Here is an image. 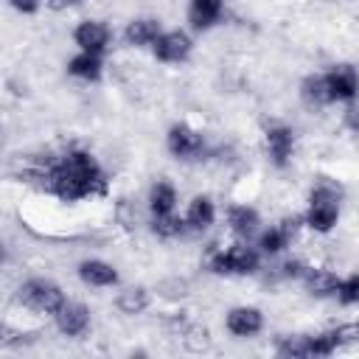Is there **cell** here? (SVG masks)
Instances as JSON below:
<instances>
[{
	"label": "cell",
	"instance_id": "cell-1",
	"mask_svg": "<svg viewBox=\"0 0 359 359\" xmlns=\"http://www.w3.org/2000/svg\"><path fill=\"white\" fill-rule=\"evenodd\" d=\"M20 182L34 185L59 202H84L95 196H107L109 177L101 168V163L79 146H70L53 160H45V165H28L20 171Z\"/></svg>",
	"mask_w": 359,
	"mask_h": 359
},
{
	"label": "cell",
	"instance_id": "cell-2",
	"mask_svg": "<svg viewBox=\"0 0 359 359\" xmlns=\"http://www.w3.org/2000/svg\"><path fill=\"white\" fill-rule=\"evenodd\" d=\"M342 185L331 177H320L314 188L309 191V208L303 213V222L314 233H331L339 222V205H342Z\"/></svg>",
	"mask_w": 359,
	"mask_h": 359
},
{
	"label": "cell",
	"instance_id": "cell-3",
	"mask_svg": "<svg viewBox=\"0 0 359 359\" xmlns=\"http://www.w3.org/2000/svg\"><path fill=\"white\" fill-rule=\"evenodd\" d=\"M17 300H20L25 309H31V311H36V314H50V317L67 303L62 286L53 283V280H48V278H28L25 283H20Z\"/></svg>",
	"mask_w": 359,
	"mask_h": 359
},
{
	"label": "cell",
	"instance_id": "cell-4",
	"mask_svg": "<svg viewBox=\"0 0 359 359\" xmlns=\"http://www.w3.org/2000/svg\"><path fill=\"white\" fill-rule=\"evenodd\" d=\"M213 275H252L258 272V250L247 244H230L227 250H216L208 261Z\"/></svg>",
	"mask_w": 359,
	"mask_h": 359
},
{
	"label": "cell",
	"instance_id": "cell-5",
	"mask_svg": "<svg viewBox=\"0 0 359 359\" xmlns=\"http://www.w3.org/2000/svg\"><path fill=\"white\" fill-rule=\"evenodd\" d=\"M331 104H351L359 95V70L353 65H337L323 73Z\"/></svg>",
	"mask_w": 359,
	"mask_h": 359
},
{
	"label": "cell",
	"instance_id": "cell-6",
	"mask_svg": "<svg viewBox=\"0 0 359 359\" xmlns=\"http://www.w3.org/2000/svg\"><path fill=\"white\" fill-rule=\"evenodd\" d=\"M165 149L174 160H196L205 151V137L191 123H174L165 135Z\"/></svg>",
	"mask_w": 359,
	"mask_h": 359
},
{
	"label": "cell",
	"instance_id": "cell-7",
	"mask_svg": "<svg viewBox=\"0 0 359 359\" xmlns=\"http://www.w3.org/2000/svg\"><path fill=\"white\" fill-rule=\"evenodd\" d=\"M303 224H306L303 216H283L278 224L266 227V230L258 236V252H264V255H278V252H283Z\"/></svg>",
	"mask_w": 359,
	"mask_h": 359
},
{
	"label": "cell",
	"instance_id": "cell-8",
	"mask_svg": "<svg viewBox=\"0 0 359 359\" xmlns=\"http://www.w3.org/2000/svg\"><path fill=\"white\" fill-rule=\"evenodd\" d=\"M191 50H194V42H191V36L185 34V31H163L157 39H154V45H151V53H154V59L157 62H163V65H180V62H185L188 56H191Z\"/></svg>",
	"mask_w": 359,
	"mask_h": 359
},
{
	"label": "cell",
	"instance_id": "cell-9",
	"mask_svg": "<svg viewBox=\"0 0 359 359\" xmlns=\"http://www.w3.org/2000/svg\"><path fill=\"white\" fill-rule=\"evenodd\" d=\"M109 39H112V31L107 22L101 20H81L76 28H73V42L79 50H87V53H95V56H104L107 48H109Z\"/></svg>",
	"mask_w": 359,
	"mask_h": 359
},
{
	"label": "cell",
	"instance_id": "cell-10",
	"mask_svg": "<svg viewBox=\"0 0 359 359\" xmlns=\"http://www.w3.org/2000/svg\"><path fill=\"white\" fill-rule=\"evenodd\" d=\"M264 143H266V154L275 168H286L292 163V154H294V129L292 126L272 123L264 132Z\"/></svg>",
	"mask_w": 359,
	"mask_h": 359
},
{
	"label": "cell",
	"instance_id": "cell-11",
	"mask_svg": "<svg viewBox=\"0 0 359 359\" xmlns=\"http://www.w3.org/2000/svg\"><path fill=\"white\" fill-rule=\"evenodd\" d=\"M224 328L238 339L255 337L264 331V311L255 306H233L224 317Z\"/></svg>",
	"mask_w": 359,
	"mask_h": 359
},
{
	"label": "cell",
	"instance_id": "cell-12",
	"mask_svg": "<svg viewBox=\"0 0 359 359\" xmlns=\"http://www.w3.org/2000/svg\"><path fill=\"white\" fill-rule=\"evenodd\" d=\"M53 320H56V328H59L65 337H81V334L90 328V309H87L84 303L67 300V303L53 314Z\"/></svg>",
	"mask_w": 359,
	"mask_h": 359
},
{
	"label": "cell",
	"instance_id": "cell-13",
	"mask_svg": "<svg viewBox=\"0 0 359 359\" xmlns=\"http://www.w3.org/2000/svg\"><path fill=\"white\" fill-rule=\"evenodd\" d=\"M224 0H188V22L194 31H210L222 22Z\"/></svg>",
	"mask_w": 359,
	"mask_h": 359
},
{
	"label": "cell",
	"instance_id": "cell-14",
	"mask_svg": "<svg viewBox=\"0 0 359 359\" xmlns=\"http://www.w3.org/2000/svg\"><path fill=\"white\" fill-rule=\"evenodd\" d=\"M160 34H163V28H160L157 17H135L123 28V39L132 48H151Z\"/></svg>",
	"mask_w": 359,
	"mask_h": 359
},
{
	"label": "cell",
	"instance_id": "cell-15",
	"mask_svg": "<svg viewBox=\"0 0 359 359\" xmlns=\"http://www.w3.org/2000/svg\"><path fill=\"white\" fill-rule=\"evenodd\" d=\"M76 272H79L81 283L95 286V289H109V286L118 283V269H115L112 264L101 261V258H87V261H81Z\"/></svg>",
	"mask_w": 359,
	"mask_h": 359
},
{
	"label": "cell",
	"instance_id": "cell-16",
	"mask_svg": "<svg viewBox=\"0 0 359 359\" xmlns=\"http://www.w3.org/2000/svg\"><path fill=\"white\" fill-rule=\"evenodd\" d=\"M227 227L230 233H236L238 238H252L261 227V216L252 205H230L227 208Z\"/></svg>",
	"mask_w": 359,
	"mask_h": 359
},
{
	"label": "cell",
	"instance_id": "cell-17",
	"mask_svg": "<svg viewBox=\"0 0 359 359\" xmlns=\"http://www.w3.org/2000/svg\"><path fill=\"white\" fill-rule=\"evenodd\" d=\"M339 275L331 272V269H314L309 266L306 275H303V286L311 297H337V289H339Z\"/></svg>",
	"mask_w": 359,
	"mask_h": 359
},
{
	"label": "cell",
	"instance_id": "cell-18",
	"mask_svg": "<svg viewBox=\"0 0 359 359\" xmlns=\"http://www.w3.org/2000/svg\"><path fill=\"white\" fill-rule=\"evenodd\" d=\"M213 222H216V205H213V199L205 196V194L194 196V199L188 202V208H185V224H188L191 230L202 233V230H208Z\"/></svg>",
	"mask_w": 359,
	"mask_h": 359
},
{
	"label": "cell",
	"instance_id": "cell-19",
	"mask_svg": "<svg viewBox=\"0 0 359 359\" xmlns=\"http://www.w3.org/2000/svg\"><path fill=\"white\" fill-rule=\"evenodd\" d=\"M151 306V292L146 286H126L123 292H118L115 297V309L126 317H137Z\"/></svg>",
	"mask_w": 359,
	"mask_h": 359
},
{
	"label": "cell",
	"instance_id": "cell-20",
	"mask_svg": "<svg viewBox=\"0 0 359 359\" xmlns=\"http://www.w3.org/2000/svg\"><path fill=\"white\" fill-rule=\"evenodd\" d=\"M67 73H70L73 79H81V81H98L101 73H104L101 56L87 53V50H79V53L67 62Z\"/></svg>",
	"mask_w": 359,
	"mask_h": 359
},
{
	"label": "cell",
	"instance_id": "cell-21",
	"mask_svg": "<svg viewBox=\"0 0 359 359\" xmlns=\"http://www.w3.org/2000/svg\"><path fill=\"white\" fill-rule=\"evenodd\" d=\"M174 208H177V188L168 180H157L149 188V210H151V216L171 213Z\"/></svg>",
	"mask_w": 359,
	"mask_h": 359
},
{
	"label": "cell",
	"instance_id": "cell-22",
	"mask_svg": "<svg viewBox=\"0 0 359 359\" xmlns=\"http://www.w3.org/2000/svg\"><path fill=\"white\" fill-rule=\"evenodd\" d=\"M278 356L289 359H311V334H286L275 342Z\"/></svg>",
	"mask_w": 359,
	"mask_h": 359
},
{
	"label": "cell",
	"instance_id": "cell-23",
	"mask_svg": "<svg viewBox=\"0 0 359 359\" xmlns=\"http://www.w3.org/2000/svg\"><path fill=\"white\" fill-rule=\"evenodd\" d=\"M300 98H303V104H306V107H311V109H320V107L331 104V101H328V93H325L323 73L306 76V79L300 81Z\"/></svg>",
	"mask_w": 359,
	"mask_h": 359
},
{
	"label": "cell",
	"instance_id": "cell-24",
	"mask_svg": "<svg viewBox=\"0 0 359 359\" xmlns=\"http://www.w3.org/2000/svg\"><path fill=\"white\" fill-rule=\"evenodd\" d=\"M180 339H182V348L188 353H205V351H210V342H213L208 325H202V323H188L182 328Z\"/></svg>",
	"mask_w": 359,
	"mask_h": 359
},
{
	"label": "cell",
	"instance_id": "cell-25",
	"mask_svg": "<svg viewBox=\"0 0 359 359\" xmlns=\"http://www.w3.org/2000/svg\"><path fill=\"white\" fill-rule=\"evenodd\" d=\"M185 227H188V224H185V216H177L174 210H171V213H157V216H151V233L160 236V238H177V236H182Z\"/></svg>",
	"mask_w": 359,
	"mask_h": 359
},
{
	"label": "cell",
	"instance_id": "cell-26",
	"mask_svg": "<svg viewBox=\"0 0 359 359\" xmlns=\"http://www.w3.org/2000/svg\"><path fill=\"white\" fill-rule=\"evenodd\" d=\"M337 300H339L342 306H359V272H351L348 278L339 280Z\"/></svg>",
	"mask_w": 359,
	"mask_h": 359
},
{
	"label": "cell",
	"instance_id": "cell-27",
	"mask_svg": "<svg viewBox=\"0 0 359 359\" xmlns=\"http://www.w3.org/2000/svg\"><path fill=\"white\" fill-rule=\"evenodd\" d=\"M334 334H337L339 348L356 345V342H359V320H353V323H339V325L334 328Z\"/></svg>",
	"mask_w": 359,
	"mask_h": 359
},
{
	"label": "cell",
	"instance_id": "cell-28",
	"mask_svg": "<svg viewBox=\"0 0 359 359\" xmlns=\"http://www.w3.org/2000/svg\"><path fill=\"white\" fill-rule=\"evenodd\" d=\"M306 264L303 261H286L283 266H280V275L283 278H297V280H303V275H306Z\"/></svg>",
	"mask_w": 359,
	"mask_h": 359
},
{
	"label": "cell",
	"instance_id": "cell-29",
	"mask_svg": "<svg viewBox=\"0 0 359 359\" xmlns=\"http://www.w3.org/2000/svg\"><path fill=\"white\" fill-rule=\"evenodd\" d=\"M42 3H45V0H8V6H11L14 11H20V14H36Z\"/></svg>",
	"mask_w": 359,
	"mask_h": 359
},
{
	"label": "cell",
	"instance_id": "cell-30",
	"mask_svg": "<svg viewBox=\"0 0 359 359\" xmlns=\"http://www.w3.org/2000/svg\"><path fill=\"white\" fill-rule=\"evenodd\" d=\"M81 0H45V6L50 11H67V8H76Z\"/></svg>",
	"mask_w": 359,
	"mask_h": 359
}]
</instances>
